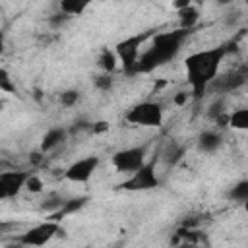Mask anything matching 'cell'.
Returning <instances> with one entry per match:
<instances>
[{
  "mask_svg": "<svg viewBox=\"0 0 248 248\" xmlns=\"http://www.w3.org/2000/svg\"><path fill=\"white\" fill-rule=\"evenodd\" d=\"M93 85H95L99 91H110L112 85H114V78H112V74L103 72V74H99V76L93 78Z\"/></svg>",
  "mask_w": 248,
  "mask_h": 248,
  "instance_id": "obj_20",
  "label": "cell"
},
{
  "mask_svg": "<svg viewBox=\"0 0 248 248\" xmlns=\"http://www.w3.org/2000/svg\"><path fill=\"white\" fill-rule=\"evenodd\" d=\"M124 120L132 126H141V128H159L163 126L165 120V110L161 103L155 101H141L136 103L134 107L128 108L124 114Z\"/></svg>",
  "mask_w": 248,
  "mask_h": 248,
  "instance_id": "obj_3",
  "label": "cell"
},
{
  "mask_svg": "<svg viewBox=\"0 0 248 248\" xmlns=\"http://www.w3.org/2000/svg\"><path fill=\"white\" fill-rule=\"evenodd\" d=\"M248 81V66H238L234 70L225 72L223 76H217L211 83L215 85V91L225 95L231 91H236L238 87H242Z\"/></svg>",
  "mask_w": 248,
  "mask_h": 248,
  "instance_id": "obj_10",
  "label": "cell"
},
{
  "mask_svg": "<svg viewBox=\"0 0 248 248\" xmlns=\"http://www.w3.org/2000/svg\"><path fill=\"white\" fill-rule=\"evenodd\" d=\"M227 126L232 130H238V132H246L248 130V107H240V108L229 112Z\"/></svg>",
  "mask_w": 248,
  "mask_h": 248,
  "instance_id": "obj_14",
  "label": "cell"
},
{
  "mask_svg": "<svg viewBox=\"0 0 248 248\" xmlns=\"http://www.w3.org/2000/svg\"><path fill=\"white\" fill-rule=\"evenodd\" d=\"M242 205H244V209H246V211H248V202H246V203H242Z\"/></svg>",
  "mask_w": 248,
  "mask_h": 248,
  "instance_id": "obj_28",
  "label": "cell"
},
{
  "mask_svg": "<svg viewBox=\"0 0 248 248\" xmlns=\"http://www.w3.org/2000/svg\"><path fill=\"white\" fill-rule=\"evenodd\" d=\"M153 35H155V31H141V33L130 35V37H126V39H122V41L116 43L114 50H116L118 60H120V64H122V68H124L126 74H130L132 68L136 66V62H138V58H140V54H141V52H140V46H141L147 39H151Z\"/></svg>",
  "mask_w": 248,
  "mask_h": 248,
  "instance_id": "obj_5",
  "label": "cell"
},
{
  "mask_svg": "<svg viewBox=\"0 0 248 248\" xmlns=\"http://www.w3.org/2000/svg\"><path fill=\"white\" fill-rule=\"evenodd\" d=\"M186 97H188L186 93H182V95H178V97H176V103H184V101H186Z\"/></svg>",
  "mask_w": 248,
  "mask_h": 248,
  "instance_id": "obj_27",
  "label": "cell"
},
{
  "mask_svg": "<svg viewBox=\"0 0 248 248\" xmlns=\"http://www.w3.org/2000/svg\"><path fill=\"white\" fill-rule=\"evenodd\" d=\"M244 2H246V6H248V0H244Z\"/></svg>",
  "mask_w": 248,
  "mask_h": 248,
  "instance_id": "obj_29",
  "label": "cell"
},
{
  "mask_svg": "<svg viewBox=\"0 0 248 248\" xmlns=\"http://www.w3.org/2000/svg\"><path fill=\"white\" fill-rule=\"evenodd\" d=\"M192 4V0H172V8L178 12V10H182V8H186V6H190Z\"/></svg>",
  "mask_w": 248,
  "mask_h": 248,
  "instance_id": "obj_25",
  "label": "cell"
},
{
  "mask_svg": "<svg viewBox=\"0 0 248 248\" xmlns=\"http://www.w3.org/2000/svg\"><path fill=\"white\" fill-rule=\"evenodd\" d=\"M215 2H217L219 6H229V4H232L234 0H215Z\"/></svg>",
  "mask_w": 248,
  "mask_h": 248,
  "instance_id": "obj_26",
  "label": "cell"
},
{
  "mask_svg": "<svg viewBox=\"0 0 248 248\" xmlns=\"http://www.w3.org/2000/svg\"><path fill=\"white\" fill-rule=\"evenodd\" d=\"M118 54H116V50H108V48H105L101 54H99V66H101V70L103 72H108V74H112L116 68H118Z\"/></svg>",
  "mask_w": 248,
  "mask_h": 248,
  "instance_id": "obj_18",
  "label": "cell"
},
{
  "mask_svg": "<svg viewBox=\"0 0 248 248\" xmlns=\"http://www.w3.org/2000/svg\"><path fill=\"white\" fill-rule=\"evenodd\" d=\"M62 231L58 219H46L43 223L33 225L31 229H27L25 232H21L16 242L23 244V246H45L46 242H50L58 232Z\"/></svg>",
  "mask_w": 248,
  "mask_h": 248,
  "instance_id": "obj_7",
  "label": "cell"
},
{
  "mask_svg": "<svg viewBox=\"0 0 248 248\" xmlns=\"http://www.w3.org/2000/svg\"><path fill=\"white\" fill-rule=\"evenodd\" d=\"M91 4L93 0H58V10L70 17H76V16H83Z\"/></svg>",
  "mask_w": 248,
  "mask_h": 248,
  "instance_id": "obj_13",
  "label": "cell"
},
{
  "mask_svg": "<svg viewBox=\"0 0 248 248\" xmlns=\"http://www.w3.org/2000/svg\"><path fill=\"white\" fill-rule=\"evenodd\" d=\"M227 198H229L231 202L246 203V202H248V178L234 182V184L227 190Z\"/></svg>",
  "mask_w": 248,
  "mask_h": 248,
  "instance_id": "obj_16",
  "label": "cell"
},
{
  "mask_svg": "<svg viewBox=\"0 0 248 248\" xmlns=\"http://www.w3.org/2000/svg\"><path fill=\"white\" fill-rule=\"evenodd\" d=\"M91 124L93 122H87V120H76L74 122V126L70 128V134H78V132H83V130H87V132H91Z\"/></svg>",
  "mask_w": 248,
  "mask_h": 248,
  "instance_id": "obj_23",
  "label": "cell"
},
{
  "mask_svg": "<svg viewBox=\"0 0 248 248\" xmlns=\"http://www.w3.org/2000/svg\"><path fill=\"white\" fill-rule=\"evenodd\" d=\"M198 21H200V10H198L194 4H190V6L182 8V10H178V23H180L178 27L196 29Z\"/></svg>",
  "mask_w": 248,
  "mask_h": 248,
  "instance_id": "obj_15",
  "label": "cell"
},
{
  "mask_svg": "<svg viewBox=\"0 0 248 248\" xmlns=\"http://www.w3.org/2000/svg\"><path fill=\"white\" fill-rule=\"evenodd\" d=\"M229 52V45H219L213 48H202L184 58V74L194 97H202L211 81L219 74V66Z\"/></svg>",
  "mask_w": 248,
  "mask_h": 248,
  "instance_id": "obj_2",
  "label": "cell"
},
{
  "mask_svg": "<svg viewBox=\"0 0 248 248\" xmlns=\"http://www.w3.org/2000/svg\"><path fill=\"white\" fill-rule=\"evenodd\" d=\"M182 155H184V147H182V145H178V143H169V145L165 147V151L161 153V159H163V163H165L167 167H174V165L182 159Z\"/></svg>",
  "mask_w": 248,
  "mask_h": 248,
  "instance_id": "obj_17",
  "label": "cell"
},
{
  "mask_svg": "<svg viewBox=\"0 0 248 248\" xmlns=\"http://www.w3.org/2000/svg\"><path fill=\"white\" fill-rule=\"evenodd\" d=\"M101 159L99 155H87L81 157L78 161H74L66 170H64V178L68 182H76V184H85L91 180V176L95 174V170L99 169Z\"/></svg>",
  "mask_w": 248,
  "mask_h": 248,
  "instance_id": "obj_8",
  "label": "cell"
},
{
  "mask_svg": "<svg viewBox=\"0 0 248 248\" xmlns=\"http://www.w3.org/2000/svg\"><path fill=\"white\" fill-rule=\"evenodd\" d=\"M0 89H2L4 93H10V95H16V93H17L16 83L12 81V78H10V74H8L6 68L0 70Z\"/></svg>",
  "mask_w": 248,
  "mask_h": 248,
  "instance_id": "obj_21",
  "label": "cell"
},
{
  "mask_svg": "<svg viewBox=\"0 0 248 248\" xmlns=\"http://www.w3.org/2000/svg\"><path fill=\"white\" fill-rule=\"evenodd\" d=\"M29 170H4L0 172V198L10 200L16 198L21 190H25V182L29 178Z\"/></svg>",
  "mask_w": 248,
  "mask_h": 248,
  "instance_id": "obj_9",
  "label": "cell"
},
{
  "mask_svg": "<svg viewBox=\"0 0 248 248\" xmlns=\"http://www.w3.org/2000/svg\"><path fill=\"white\" fill-rule=\"evenodd\" d=\"M159 186H161V178L155 170V159L147 161L143 167L134 170L126 180H122L118 184V188L126 190V192H147V190H155Z\"/></svg>",
  "mask_w": 248,
  "mask_h": 248,
  "instance_id": "obj_4",
  "label": "cell"
},
{
  "mask_svg": "<svg viewBox=\"0 0 248 248\" xmlns=\"http://www.w3.org/2000/svg\"><path fill=\"white\" fill-rule=\"evenodd\" d=\"M145 163H147V145L124 147V149H118L116 153H112V157H110L112 169L116 172H124V174H132Z\"/></svg>",
  "mask_w": 248,
  "mask_h": 248,
  "instance_id": "obj_6",
  "label": "cell"
},
{
  "mask_svg": "<svg viewBox=\"0 0 248 248\" xmlns=\"http://www.w3.org/2000/svg\"><path fill=\"white\" fill-rule=\"evenodd\" d=\"M25 190L29 194H41L45 190V182L41 180V176H37V174L31 172L29 178H27V182H25Z\"/></svg>",
  "mask_w": 248,
  "mask_h": 248,
  "instance_id": "obj_22",
  "label": "cell"
},
{
  "mask_svg": "<svg viewBox=\"0 0 248 248\" xmlns=\"http://www.w3.org/2000/svg\"><path fill=\"white\" fill-rule=\"evenodd\" d=\"M223 145V136L217 130H203L198 136V149L202 153H213Z\"/></svg>",
  "mask_w": 248,
  "mask_h": 248,
  "instance_id": "obj_12",
  "label": "cell"
},
{
  "mask_svg": "<svg viewBox=\"0 0 248 248\" xmlns=\"http://www.w3.org/2000/svg\"><path fill=\"white\" fill-rule=\"evenodd\" d=\"M79 99H81V93L78 89H66V91H62L58 95V103L62 107H68V108L70 107H76L79 103Z\"/></svg>",
  "mask_w": 248,
  "mask_h": 248,
  "instance_id": "obj_19",
  "label": "cell"
},
{
  "mask_svg": "<svg viewBox=\"0 0 248 248\" xmlns=\"http://www.w3.org/2000/svg\"><path fill=\"white\" fill-rule=\"evenodd\" d=\"M105 130H108V124H107V122H93V124H91V132H93V134H101V132H105Z\"/></svg>",
  "mask_w": 248,
  "mask_h": 248,
  "instance_id": "obj_24",
  "label": "cell"
},
{
  "mask_svg": "<svg viewBox=\"0 0 248 248\" xmlns=\"http://www.w3.org/2000/svg\"><path fill=\"white\" fill-rule=\"evenodd\" d=\"M70 138V128H64V126H54V128H48L43 138H41V153H50L54 149H58L66 140Z\"/></svg>",
  "mask_w": 248,
  "mask_h": 248,
  "instance_id": "obj_11",
  "label": "cell"
},
{
  "mask_svg": "<svg viewBox=\"0 0 248 248\" xmlns=\"http://www.w3.org/2000/svg\"><path fill=\"white\" fill-rule=\"evenodd\" d=\"M194 33V29H186V27H176L172 31H163V33H155L151 37L149 46L140 54L136 66L132 68V76L136 74H149L161 66H165L167 62L174 60L176 54L180 52L182 45L186 43V39Z\"/></svg>",
  "mask_w": 248,
  "mask_h": 248,
  "instance_id": "obj_1",
  "label": "cell"
}]
</instances>
